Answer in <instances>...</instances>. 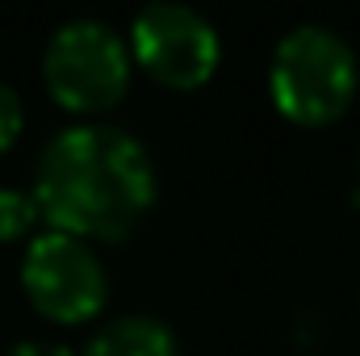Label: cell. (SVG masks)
I'll return each instance as SVG.
<instances>
[{
	"label": "cell",
	"instance_id": "6",
	"mask_svg": "<svg viewBox=\"0 0 360 356\" xmlns=\"http://www.w3.org/2000/svg\"><path fill=\"white\" fill-rule=\"evenodd\" d=\"M80 356H180L176 331L155 314H122L105 323Z\"/></svg>",
	"mask_w": 360,
	"mask_h": 356
},
{
	"label": "cell",
	"instance_id": "3",
	"mask_svg": "<svg viewBox=\"0 0 360 356\" xmlns=\"http://www.w3.org/2000/svg\"><path fill=\"white\" fill-rule=\"evenodd\" d=\"M130 76L134 59L126 38L96 17H76L59 25L42 51V84L51 101L80 117L113 109L130 92Z\"/></svg>",
	"mask_w": 360,
	"mask_h": 356
},
{
	"label": "cell",
	"instance_id": "9",
	"mask_svg": "<svg viewBox=\"0 0 360 356\" xmlns=\"http://www.w3.org/2000/svg\"><path fill=\"white\" fill-rule=\"evenodd\" d=\"M4 356H76L68 344H55V340H21L13 344Z\"/></svg>",
	"mask_w": 360,
	"mask_h": 356
},
{
	"label": "cell",
	"instance_id": "8",
	"mask_svg": "<svg viewBox=\"0 0 360 356\" xmlns=\"http://www.w3.org/2000/svg\"><path fill=\"white\" fill-rule=\"evenodd\" d=\"M21 130H25V105H21L17 89L0 84V155L13 151V143L21 139Z\"/></svg>",
	"mask_w": 360,
	"mask_h": 356
},
{
	"label": "cell",
	"instance_id": "4",
	"mask_svg": "<svg viewBox=\"0 0 360 356\" xmlns=\"http://www.w3.org/2000/svg\"><path fill=\"white\" fill-rule=\"evenodd\" d=\"M21 289L30 306L55 327L92 323L109 302V276L96 248L59 231H42L30 239L21 256Z\"/></svg>",
	"mask_w": 360,
	"mask_h": 356
},
{
	"label": "cell",
	"instance_id": "5",
	"mask_svg": "<svg viewBox=\"0 0 360 356\" xmlns=\"http://www.w3.org/2000/svg\"><path fill=\"white\" fill-rule=\"evenodd\" d=\"M126 46L139 72L172 92L210 84L222 59L218 30L188 4H147L130 25Z\"/></svg>",
	"mask_w": 360,
	"mask_h": 356
},
{
	"label": "cell",
	"instance_id": "1",
	"mask_svg": "<svg viewBox=\"0 0 360 356\" xmlns=\"http://www.w3.org/2000/svg\"><path fill=\"white\" fill-rule=\"evenodd\" d=\"M30 193L46 231L84 243H122L151 214L160 180L151 151L130 130L80 122L42 147Z\"/></svg>",
	"mask_w": 360,
	"mask_h": 356
},
{
	"label": "cell",
	"instance_id": "7",
	"mask_svg": "<svg viewBox=\"0 0 360 356\" xmlns=\"http://www.w3.org/2000/svg\"><path fill=\"white\" fill-rule=\"evenodd\" d=\"M38 222H42V214H38L34 193H30V189H13V184H4V189H0V243H17V239H25Z\"/></svg>",
	"mask_w": 360,
	"mask_h": 356
},
{
	"label": "cell",
	"instance_id": "2",
	"mask_svg": "<svg viewBox=\"0 0 360 356\" xmlns=\"http://www.w3.org/2000/svg\"><path fill=\"white\" fill-rule=\"evenodd\" d=\"M272 105L297 126H331L356 101V55L331 25H293L269 63Z\"/></svg>",
	"mask_w": 360,
	"mask_h": 356
}]
</instances>
